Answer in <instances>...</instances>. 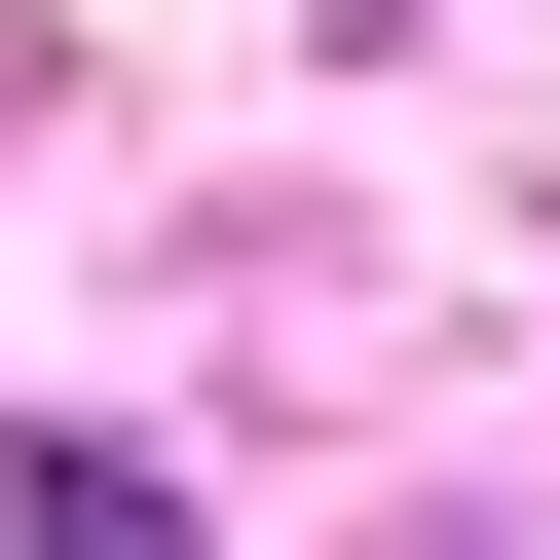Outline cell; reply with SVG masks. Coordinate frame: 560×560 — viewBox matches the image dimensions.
<instances>
[{"label":"cell","mask_w":560,"mask_h":560,"mask_svg":"<svg viewBox=\"0 0 560 560\" xmlns=\"http://www.w3.org/2000/svg\"><path fill=\"white\" fill-rule=\"evenodd\" d=\"M0 523H38V560H224V523H187L150 448H38V486H0Z\"/></svg>","instance_id":"6da1fadb"},{"label":"cell","mask_w":560,"mask_h":560,"mask_svg":"<svg viewBox=\"0 0 560 560\" xmlns=\"http://www.w3.org/2000/svg\"><path fill=\"white\" fill-rule=\"evenodd\" d=\"M411 560H486V523H411Z\"/></svg>","instance_id":"7a4b0ae2"}]
</instances>
